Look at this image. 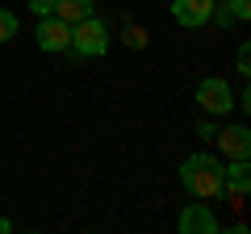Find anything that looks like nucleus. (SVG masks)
<instances>
[{"label":"nucleus","mask_w":251,"mask_h":234,"mask_svg":"<svg viewBox=\"0 0 251 234\" xmlns=\"http://www.w3.org/2000/svg\"><path fill=\"white\" fill-rule=\"evenodd\" d=\"M38 46H42V50H72V25L59 21L54 13L42 17L38 21Z\"/></svg>","instance_id":"4"},{"label":"nucleus","mask_w":251,"mask_h":234,"mask_svg":"<svg viewBox=\"0 0 251 234\" xmlns=\"http://www.w3.org/2000/svg\"><path fill=\"white\" fill-rule=\"evenodd\" d=\"M9 230H13V226H9V222H4V217H0V234H9Z\"/></svg>","instance_id":"14"},{"label":"nucleus","mask_w":251,"mask_h":234,"mask_svg":"<svg viewBox=\"0 0 251 234\" xmlns=\"http://www.w3.org/2000/svg\"><path fill=\"white\" fill-rule=\"evenodd\" d=\"M72 50L75 54H84V59H92V54H105L109 50V29H105V21L100 17H80L72 25Z\"/></svg>","instance_id":"2"},{"label":"nucleus","mask_w":251,"mask_h":234,"mask_svg":"<svg viewBox=\"0 0 251 234\" xmlns=\"http://www.w3.org/2000/svg\"><path fill=\"white\" fill-rule=\"evenodd\" d=\"M214 142H218V151H222L226 159H247V155H251V134H247V126H226V130H218Z\"/></svg>","instance_id":"5"},{"label":"nucleus","mask_w":251,"mask_h":234,"mask_svg":"<svg viewBox=\"0 0 251 234\" xmlns=\"http://www.w3.org/2000/svg\"><path fill=\"white\" fill-rule=\"evenodd\" d=\"M180 230H184V234H218L222 222H218L205 205H184V213H180Z\"/></svg>","instance_id":"7"},{"label":"nucleus","mask_w":251,"mask_h":234,"mask_svg":"<svg viewBox=\"0 0 251 234\" xmlns=\"http://www.w3.org/2000/svg\"><path fill=\"white\" fill-rule=\"evenodd\" d=\"M239 75H251V50H247V46L239 50Z\"/></svg>","instance_id":"13"},{"label":"nucleus","mask_w":251,"mask_h":234,"mask_svg":"<svg viewBox=\"0 0 251 234\" xmlns=\"http://www.w3.org/2000/svg\"><path fill=\"white\" fill-rule=\"evenodd\" d=\"M126 46H130V50H143V46H147V29L130 21V25H126Z\"/></svg>","instance_id":"10"},{"label":"nucleus","mask_w":251,"mask_h":234,"mask_svg":"<svg viewBox=\"0 0 251 234\" xmlns=\"http://www.w3.org/2000/svg\"><path fill=\"white\" fill-rule=\"evenodd\" d=\"M29 9H34L38 17H50V13H54V0H29Z\"/></svg>","instance_id":"12"},{"label":"nucleus","mask_w":251,"mask_h":234,"mask_svg":"<svg viewBox=\"0 0 251 234\" xmlns=\"http://www.w3.org/2000/svg\"><path fill=\"white\" fill-rule=\"evenodd\" d=\"M214 4H218V0H176V4H172V17H176L184 29H197V25L209 21Z\"/></svg>","instance_id":"6"},{"label":"nucleus","mask_w":251,"mask_h":234,"mask_svg":"<svg viewBox=\"0 0 251 234\" xmlns=\"http://www.w3.org/2000/svg\"><path fill=\"white\" fill-rule=\"evenodd\" d=\"M92 13V0H54V17L67 21V25H75L80 17H88Z\"/></svg>","instance_id":"8"},{"label":"nucleus","mask_w":251,"mask_h":234,"mask_svg":"<svg viewBox=\"0 0 251 234\" xmlns=\"http://www.w3.org/2000/svg\"><path fill=\"white\" fill-rule=\"evenodd\" d=\"M180 184H184L197 201H209V197H218L222 184H226V163L218 159V155H193V159L180 163Z\"/></svg>","instance_id":"1"},{"label":"nucleus","mask_w":251,"mask_h":234,"mask_svg":"<svg viewBox=\"0 0 251 234\" xmlns=\"http://www.w3.org/2000/svg\"><path fill=\"white\" fill-rule=\"evenodd\" d=\"M197 105L205 109L209 117L230 113V109H234V92H230V84H226V80H201V84H197Z\"/></svg>","instance_id":"3"},{"label":"nucleus","mask_w":251,"mask_h":234,"mask_svg":"<svg viewBox=\"0 0 251 234\" xmlns=\"http://www.w3.org/2000/svg\"><path fill=\"white\" fill-rule=\"evenodd\" d=\"M9 38H17V13L0 9V42H9Z\"/></svg>","instance_id":"9"},{"label":"nucleus","mask_w":251,"mask_h":234,"mask_svg":"<svg viewBox=\"0 0 251 234\" xmlns=\"http://www.w3.org/2000/svg\"><path fill=\"white\" fill-rule=\"evenodd\" d=\"M226 13H230V21L239 25V21L251 17V0H226Z\"/></svg>","instance_id":"11"}]
</instances>
